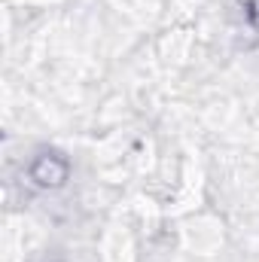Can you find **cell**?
I'll list each match as a JSON object with an SVG mask.
<instances>
[{
    "label": "cell",
    "mask_w": 259,
    "mask_h": 262,
    "mask_svg": "<svg viewBox=\"0 0 259 262\" xmlns=\"http://www.w3.org/2000/svg\"><path fill=\"white\" fill-rule=\"evenodd\" d=\"M31 180H34L37 186H61L67 180V162L64 159L58 162L55 152L37 156V162L31 165Z\"/></svg>",
    "instance_id": "obj_1"
}]
</instances>
